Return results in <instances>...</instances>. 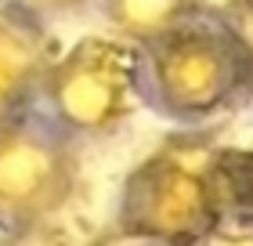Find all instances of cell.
<instances>
[{
	"mask_svg": "<svg viewBox=\"0 0 253 246\" xmlns=\"http://www.w3.org/2000/svg\"><path fill=\"white\" fill-rule=\"evenodd\" d=\"M253 91V58L228 11L195 4L141 44V98L177 123H206Z\"/></svg>",
	"mask_w": 253,
	"mask_h": 246,
	"instance_id": "6da1fadb",
	"label": "cell"
},
{
	"mask_svg": "<svg viewBox=\"0 0 253 246\" xmlns=\"http://www.w3.org/2000/svg\"><path fill=\"white\" fill-rule=\"evenodd\" d=\"M224 145L203 134H174L126 174L120 192V236L163 246H199L221 232L217 159Z\"/></svg>",
	"mask_w": 253,
	"mask_h": 246,
	"instance_id": "7a4b0ae2",
	"label": "cell"
},
{
	"mask_svg": "<svg viewBox=\"0 0 253 246\" xmlns=\"http://www.w3.org/2000/svg\"><path fill=\"white\" fill-rule=\"evenodd\" d=\"M40 98L69 134L116 131L141 98V48L123 37L76 40L51 62Z\"/></svg>",
	"mask_w": 253,
	"mask_h": 246,
	"instance_id": "3957f363",
	"label": "cell"
},
{
	"mask_svg": "<svg viewBox=\"0 0 253 246\" xmlns=\"http://www.w3.org/2000/svg\"><path fill=\"white\" fill-rule=\"evenodd\" d=\"M80 159L69 131L29 105L0 120V232L51 221L73 199Z\"/></svg>",
	"mask_w": 253,
	"mask_h": 246,
	"instance_id": "277c9868",
	"label": "cell"
},
{
	"mask_svg": "<svg viewBox=\"0 0 253 246\" xmlns=\"http://www.w3.org/2000/svg\"><path fill=\"white\" fill-rule=\"evenodd\" d=\"M54 40L37 11L4 0L0 4V120L26 109L54 62Z\"/></svg>",
	"mask_w": 253,
	"mask_h": 246,
	"instance_id": "5b68a950",
	"label": "cell"
},
{
	"mask_svg": "<svg viewBox=\"0 0 253 246\" xmlns=\"http://www.w3.org/2000/svg\"><path fill=\"white\" fill-rule=\"evenodd\" d=\"M217 199H221V232L253 236V148H224L217 159Z\"/></svg>",
	"mask_w": 253,
	"mask_h": 246,
	"instance_id": "8992f818",
	"label": "cell"
},
{
	"mask_svg": "<svg viewBox=\"0 0 253 246\" xmlns=\"http://www.w3.org/2000/svg\"><path fill=\"white\" fill-rule=\"evenodd\" d=\"M195 7V0H105V15L116 33L130 44H148L181 22Z\"/></svg>",
	"mask_w": 253,
	"mask_h": 246,
	"instance_id": "52a82bcc",
	"label": "cell"
},
{
	"mask_svg": "<svg viewBox=\"0 0 253 246\" xmlns=\"http://www.w3.org/2000/svg\"><path fill=\"white\" fill-rule=\"evenodd\" d=\"M0 246H76V243L51 221H33V225L0 232Z\"/></svg>",
	"mask_w": 253,
	"mask_h": 246,
	"instance_id": "ba28073f",
	"label": "cell"
},
{
	"mask_svg": "<svg viewBox=\"0 0 253 246\" xmlns=\"http://www.w3.org/2000/svg\"><path fill=\"white\" fill-rule=\"evenodd\" d=\"M15 4L37 11V15H47V11H73L80 4H87V0H15Z\"/></svg>",
	"mask_w": 253,
	"mask_h": 246,
	"instance_id": "9c48e42d",
	"label": "cell"
},
{
	"mask_svg": "<svg viewBox=\"0 0 253 246\" xmlns=\"http://www.w3.org/2000/svg\"><path fill=\"white\" fill-rule=\"evenodd\" d=\"M228 15H232V22L239 26V33H243V40L250 48V58H253V7H232Z\"/></svg>",
	"mask_w": 253,
	"mask_h": 246,
	"instance_id": "30bf717a",
	"label": "cell"
},
{
	"mask_svg": "<svg viewBox=\"0 0 253 246\" xmlns=\"http://www.w3.org/2000/svg\"><path fill=\"white\" fill-rule=\"evenodd\" d=\"M199 246H253V236H246V232H217Z\"/></svg>",
	"mask_w": 253,
	"mask_h": 246,
	"instance_id": "8fae6325",
	"label": "cell"
},
{
	"mask_svg": "<svg viewBox=\"0 0 253 246\" xmlns=\"http://www.w3.org/2000/svg\"><path fill=\"white\" fill-rule=\"evenodd\" d=\"M112 246H163V243H152V239H134V236H123L120 243H112Z\"/></svg>",
	"mask_w": 253,
	"mask_h": 246,
	"instance_id": "7c38bea8",
	"label": "cell"
}]
</instances>
